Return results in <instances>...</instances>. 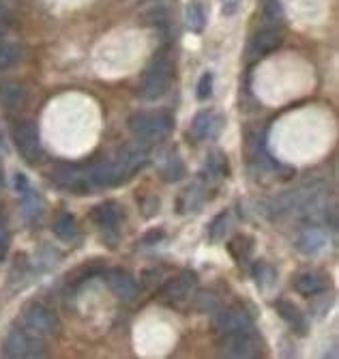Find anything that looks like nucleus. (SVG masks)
<instances>
[{
  "label": "nucleus",
  "instance_id": "f257e3e1",
  "mask_svg": "<svg viewBox=\"0 0 339 359\" xmlns=\"http://www.w3.org/2000/svg\"><path fill=\"white\" fill-rule=\"evenodd\" d=\"M148 164V149L144 142H131L120 147L114 157L101 159L97 164H92L90 179L99 187H114L131 179L138 170H142Z\"/></svg>",
  "mask_w": 339,
  "mask_h": 359
},
{
  "label": "nucleus",
  "instance_id": "f03ea898",
  "mask_svg": "<svg viewBox=\"0 0 339 359\" xmlns=\"http://www.w3.org/2000/svg\"><path fill=\"white\" fill-rule=\"evenodd\" d=\"M129 129L131 134L142 142H159L170 132H172L174 118L167 110L157 112H135L129 116Z\"/></svg>",
  "mask_w": 339,
  "mask_h": 359
},
{
  "label": "nucleus",
  "instance_id": "7ed1b4c3",
  "mask_svg": "<svg viewBox=\"0 0 339 359\" xmlns=\"http://www.w3.org/2000/svg\"><path fill=\"white\" fill-rule=\"evenodd\" d=\"M172 74H174V65L170 60V56L159 54L153 65L146 69L144 76V84H142V100L155 102L159 97L165 95V90L170 88V82H172Z\"/></svg>",
  "mask_w": 339,
  "mask_h": 359
},
{
  "label": "nucleus",
  "instance_id": "20e7f679",
  "mask_svg": "<svg viewBox=\"0 0 339 359\" xmlns=\"http://www.w3.org/2000/svg\"><path fill=\"white\" fill-rule=\"evenodd\" d=\"M219 351L226 357L249 359V357H258L262 353V342H260L256 330L249 327V330L232 332V334H221L219 336Z\"/></svg>",
  "mask_w": 339,
  "mask_h": 359
},
{
  "label": "nucleus",
  "instance_id": "39448f33",
  "mask_svg": "<svg viewBox=\"0 0 339 359\" xmlns=\"http://www.w3.org/2000/svg\"><path fill=\"white\" fill-rule=\"evenodd\" d=\"M13 142L20 151V155L28 161V164H39L43 159V147L39 138V129L35 121H20L13 125Z\"/></svg>",
  "mask_w": 339,
  "mask_h": 359
},
{
  "label": "nucleus",
  "instance_id": "423d86ee",
  "mask_svg": "<svg viewBox=\"0 0 339 359\" xmlns=\"http://www.w3.org/2000/svg\"><path fill=\"white\" fill-rule=\"evenodd\" d=\"M50 179L67 189V191H76V194H88L92 189V179H90V170L76 166V164H56L50 170Z\"/></svg>",
  "mask_w": 339,
  "mask_h": 359
},
{
  "label": "nucleus",
  "instance_id": "0eeeda50",
  "mask_svg": "<svg viewBox=\"0 0 339 359\" xmlns=\"http://www.w3.org/2000/svg\"><path fill=\"white\" fill-rule=\"evenodd\" d=\"M24 323H26V327L30 330V334H35L37 338L52 336L58 330L56 314L48 306L37 304V302H32V304H28L24 308Z\"/></svg>",
  "mask_w": 339,
  "mask_h": 359
},
{
  "label": "nucleus",
  "instance_id": "6e6552de",
  "mask_svg": "<svg viewBox=\"0 0 339 359\" xmlns=\"http://www.w3.org/2000/svg\"><path fill=\"white\" fill-rule=\"evenodd\" d=\"M41 342L37 340L35 334H26L22 330H11L3 342V355L11 359H22V357H41Z\"/></svg>",
  "mask_w": 339,
  "mask_h": 359
},
{
  "label": "nucleus",
  "instance_id": "1a4fd4ad",
  "mask_svg": "<svg viewBox=\"0 0 339 359\" xmlns=\"http://www.w3.org/2000/svg\"><path fill=\"white\" fill-rule=\"evenodd\" d=\"M254 327L251 314L241 308V306H230L223 310H217L213 316V332L217 336L221 334H232V332H241V330H249Z\"/></svg>",
  "mask_w": 339,
  "mask_h": 359
},
{
  "label": "nucleus",
  "instance_id": "9d476101",
  "mask_svg": "<svg viewBox=\"0 0 339 359\" xmlns=\"http://www.w3.org/2000/svg\"><path fill=\"white\" fill-rule=\"evenodd\" d=\"M106 280H108L110 290L114 292V295H116L118 299L129 302V299L135 297V292H138V284H135V280L131 278V273H127V271L120 269V267L110 269L108 276H106Z\"/></svg>",
  "mask_w": 339,
  "mask_h": 359
},
{
  "label": "nucleus",
  "instance_id": "9b49d317",
  "mask_svg": "<svg viewBox=\"0 0 339 359\" xmlns=\"http://www.w3.org/2000/svg\"><path fill=\"white\" fill-rule=\"evenodd\" d=\"M193 286H195V276L191 271H185L177 280H170L165 284V288L161 290V297L179 304V302H183V299H187L191 295Z\"/></svg>",
  "mask_w": 339,
  "mask_h": 359
},
{
  "label": "nucleus",
  "instance_id": "f8f14e48",
  "mask_svg": "<svg viewBox=\"0 0 339 359\" xmlns=\"http://www.w3.org/2000/svg\"><path fill=\"white\" fill-rule=\"evenodd\" d=\"M123 217V209L118 203L114 201H106V203H101L97 205L92 211H90V219L99 226V228H104V231H112V228L118 226Z\"/></svg>",
  "mask_w": 339,
  "mask_h": 359
},
{
  "label": "nucleus",
  "instance_id": "ddd939ff",
  "mask_svg": "<svg viewBox=\"0 0 339 359\" xmlns=\"http://www.w3.org/2000/svg\"><path fill=\"white\" fill-rule=\"evenodd\" d=\"M219 127H221V121L215 114H211V112H198L195 118L191 121V136L195 140L217 138Z\"/></svg>",
  "mask_w": 339,
  "mask_h": 359
},
{
  "label": "nucleus",
  "instance_id": "4468645a",
  "mask_svg": "<svg viewBox=\"0 0 339 359\" xmlns=\"http://www.w3.org/2000/svg\"><path fill=\"white\" fill-rule=\"evenodd\" d=\"M324 288H326V280H324V276H320L316 271L300 273L294 280V290L298 292V295H305V297H316Z\"/></svg>",
  "mask_w": 339,
  "mask_h": 359
},
{
  "label": "nucleus",
  "instance_id": "2eb2a0df",
  "mask_svg": "<svg viewBox=\"0 0 339 359\" xmlns=\"http://www.w3.org/2000/svg\"><path fill=\"white\" fill-rule=\"evenodd\" d=\"M275 308H277V314L290 325L292 332H296L298 336L307 334V320H305V314L294 304H290V302H277Z\"/></svg>",
  "mask_w": 339,
  "mask_h": 359
},
{
  "label": "nucleus",
  "instance_id": "dca6fc26",
  "mask_svg": "<svg viewBox=\"0 0 339 359\" xmlns=\"http://www.w3.org/2000/svg\"><path fill=\"white\" fill-rule=\"evenodd\" d=\"M326 245V235L320 228H307L298 239H296V250L305 256H314Z\"/></svg>",
  "mask_w": 339,
  "mask_h": 359
},
{
  "label": "nucleus",
  "instance_id": "f3484780",
  "mask_svg": "<svg viewBox=\"0 0 339 359\" xmlns=\"http://www.w3.org/2000/svg\"><path fill=\"white\" fill-rule=\"evenodd\" d=\"M161 166H159V172L165 181H179L185 177V164H183V159L181 155L174 151V149H170L163 157H161Z\"/></svg>",
  "mask_w": 339,
  "mask_h": 359
},
{
  "label": "nucleus",
  "instance_id": "a211bd4d",
  "mask_svg": "<svg viewBox=\"0 0 339 359\" xmlns=\"http://www.w3.org/2000/svg\"><path fill=\"white\" fill-rule=\"evenodd\" d=\"M205 203V189H202L198 183L185 187L179 196V201H177V209L179 213H193L195 209H200V205Z\"/></svg>",
  "mask_w": 339,
  "mask_h": 359
},
{
  "label": "nucleus",
  "instance_id": "6ab92c4d",
  "mask_svg": "<svg viewBox=\"0 0 339 359\" xmlns=\"http://www.w3.org/2000/svg\"><path fill=\"white\" fill-rule=\"evenodd\" d=\"M284 37H282V32L275 30V28H262L260 32H256V37L251 41L254 50L258 54H268V52H273L282 46Z\"/></svg>",
  "mask_w": 339,
  "mask_h": 359
},
{
  "label": "nucleus",
  "instance_id": "aec40b11",
  "mask_svg": "<svg viewBox=\"0 0 339 359\" xmlns=\"http://www.w3.org/2000/svg\"><path fill=\"white\" fill-rule=\"evenodd\" d=\"M22 196V215L28 219V222H37L43 213V201H41V196L35 191V189H30V185L20 191Z\"/></svg>",
  "mask_w": 339,
  "mask_h": 359
},
{
  "label": "nucleus",
  "instance_id": "412c9836",
  "mask_svg": "<svg viewBox=\"0 0 339 359\" xmlns=\"http://www.w3.org/2000/svg\"><path fill=\"white\" fill-rule=\"evenodd\" d=\"M26 100V90L18 82H3L0 84V104L9 110H15L24 104Z\"/></svg>",
  "mask_w": 339,
  "mask_h": 359
},
{
  "label": "nucleus",
  "instance_id": "4be33fe9",
  "mask_svg": "<svg viewBox=\"0 0 339 359\" xmlns=\"http://www.w3.org/2000/svg\"><path fill=\"white\" fill-rule=\"evenodd\" d=\"M54 235L64 241V243H71L78 239V222L74 215L69 213H60L54 222Z\"/></svg>",
  "mask_w": 339,
  "mask_h": 359
},
{
  "label": "nucleus",
  "instance_id": "5701e85b",
  "mask_svg": "<svg viewBox=\"0 0 339 359\" xmlns=\"http://www.w3.org/2000/svg\"><path fill=\"white\" fill-rule=\"evenodd\" d=\"M200 177H202V181H213V179H223V177H228V161H226V157H223L219 151H213V153L207 157L205 172H202Z\"/></svg>",
  "mask_w": 339,
  "mask_h": 359
},
{
  "label": "nucleus",
  "instance_id": "b1692460",
  "mask_svg": "<svg viewBox=\"0 0 339 359\" xmlns=\"http://www.w3.org/2000/svg\"><path fill=\"white\" fill-rule=\"evenodd\" d=\"M228 252L232 254V258L236 260V263H247L251 252H254V239L247 237V235H239L234 237L230 243H228Z\"/></svg>",
  "mask_w": 339,
  "mask_h": 359
},
{
  "label": "nucleus",
  "instance_id": "393cba45",
  "mask_svg": "<svg viewBox=\"0 0 339 359\" xmlns=\"http://www.w3.org/2000/svg\"><path fill=\"white\" fill-rule=\"evenodd\" d=\"M251 273H254V280H256V284L260 288H270V286L275 284V280H277V271L270 267L268 263H256Z\"/></svg>",
  "mask_w": 339,
  "mask_h": 359
},
{
  "label": "nucleus",
  "instance_id": "a878e982",
  "mask_svg": "<svg viewBox=\"0 0 339 359\" xmlns=\"http://www.w3.org/2000/svg\"><path fill=\"white\" fill-rule=\"evenodd\" d=\"M207 24V13H205V7L200 3H189L187 7V26L191 32H202Z\"/></svg>",
  "mask_w": 339,
  "mask_h": 359
},
{
  "label": "nucleus",
  "instance_id": "bb28decb",
  "mask_svg": "<svg viewBox=\"0 0 339 359\" xmlns=\"http://www.w3.org/2000/svg\"><path fill=\"white\" fill-rule=\"evenodd\" d=\"M228 222H230V213L228 211H221L209 226V239L213 243L221 241L226 237V231H228Z\"/></svg>",
  "mask_w": 339,
  "mask_h": 359
},
{
  "label": "nucleus",
  "instance_id": "cd10ccee",
  "mask_svg": "<svg viewBox=\"0 0 339 359\" xmlns=\"http://www.w3.org/2000/svg\"><path fill=\"white\" fill-rule=\"evenodd\" d=\"M18 60H20V48L5 39L0 43V69H9Z\"/></svg>",
  "mask_w": 339,
  "mask_h": 359
},
{
  "label": "nucleus",
  "instance_id": "c85d7f7f",
  "mask_svg": "<svg viewBox=\"0 0 339 359\" xmlns=\"http://www.w3.org/2000/svg\"><path fill=\"white\" fill-rule=\"evenodd\" d=\"M198 100L200 102H207L209 97L213 95V74H202V78H200V82H198Z\"/></svg>",
  "mask_w": 339,
  "mask_h": 359
},
{
  "label": "nucleus",
  "instance_id": "c756f323",
  "mask_svg": "<svg viewBox=\"0 0 339 359\" xmlns=\"http://www.w3.org/2000/svg\"><path fill=\"white\" fill-rule=\"evenodd\" d=\"M142 209H144L146 217H153L159 211V198H157V196H148V198L142 203Z\"/></svg>",
  "mask_w": 339,
  "mask_h": 359
},
{
  "label": "nucleus",
  "instance_id": "7c9ffc66",
  "mask_svg": "<svg viewBox=\"0 0 339 359\" xmlns=\"http://www.w3.org/2000/svg\"><path fill=\"white\" fill-rule=\"evenodd\" d=\"M163 237H165V233L161 231V228H155V231H148V233L142 237V243H144V245H157Z\"/></svg>",
  "mask_w": 339,
  "mask_h": 359
},
{
  "label": "nucleus",
  "instance_id": "2f4dec72",
  "mask_svg": "<svg viewBox=\"0 0 339 359\" xmlns=\"http://www.w3.org/2000/svg\"><path fill=\"white\" fill-rule=\"evenodd\" d=\"M9 252V233H7V226L0 224V260H3Z\"/></svg>",
  "mask_w": 339,
  "mask_h": 359
},
{
  "label": "nucleus",
  "instance_id": "473e14b6",
  "mask_svg": "<svg viewBox=\"0 0 339 359\" xmlns=\"http://www.w3.org/2000/svg\"><path fill=\"white\" fill-rule=\"evenodd\" d=\"M236 9H239V0H223V13L232 15Z\"/></svg>",
  "mask_w": 339,
  "mask_h": 359
},
{
  "label": "nucleus",
  "instance_id": "72a5a7b5",
  "mask_svg": "<svg viewBox=\"0 0 339 359\" xmlns=\"http://www.w3.org/2000/svg\"><path fill=\"white\" fill-rule=\"evenodd\" d=\"M15 187H18V191H24L28 187V179L24 175H15Z\"/></svg>",
  "mask_w": 339,
  "mask_h": 359
},
{
  "label": "nucleus",
  "instance_id": "f704fd0d",
  "mask_svg": "<svg viewBox=\"0 0 339 359\" xmlns=\"http://www.w3.org/2000/svg\"><path fill=\"white\" fill-rule=\"evenodd\" d=\"M5 15H7V11H5V5H3V0H0V22L5 20Z\"/></svg>",
  "mask_w": 339,
  "mask_h": 359
},
{
  "label": "nucleus",
  "instance_id": "c9c22d12",
  "mask_svg": "<svg viewBox=\"0 0 339 359\" xmlns=\"http://www.w3.org/2000/svg\"><path fill=\"white\" fill-rule=\"evenodd\" d=\"M3 183H5V175H3V166H0V187H3Z\"/></svg>",
  "mask_w": 339,
  "mask_h": 359
},
{
  "label": "nucleus",
  "instance_id": "e433bc0d",
  "mask_svg": "<svg viewBox=\"0 0 339 359\" xmlns=\"http://www.w3.org/2000/svg\"><path fill=\"white\" fill-rule=\"evenodd\" d=\"M5 41V37H3V32H0V43H3Z\"/></svg>",
  "mask_w": 339,
  "mask_h": 359
}]
</instances>
